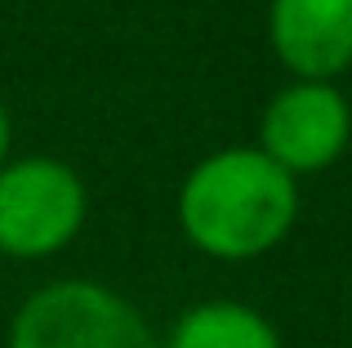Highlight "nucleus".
I'll list each match as a JSON object with an SVG mask.
<instances>
[{"mask_svg":"<svg viewBox=\"0 0 352 348\" xmlns=\"http://www.w3.org/2000/svg\"><path fill=\"white\" fill-rule=\"evenodd\" d=\"M165 348H281V335L254 308L232 304V299H210L174 322Z\"/></svg>","mask_w":352,"mask_h":348,"instance_id":"6","label":"nucleus"},{"mask_svg":"<svg viewBox=\"0 0 352 348\" xmlns=\"http://www.w3.org/2000/svg\"><path fill=\"white\" fill-rule=\"evenodd\" d=\"M352 143V103L330 80H294L276 89L258 121V152L285 174L330 170Z\"/></svg>","mask_w":352,"mask_h":348,"instance_id":"4","label":"nucleus"},{"mask_svg":"<svg viewBox=\"0 0 352 348\" xmlns=\"http://www.w3.org/2000/svg\"><path fill=\"white\" fill-rule=\"evenodd\" d=\"M85 183L67 161L23 157L0 166V254H58L85 224Z\"/></svg>","mask_w":352,"mask_h":348,"instance_id":"2","label":"nucleus"},{"mask_svg":"<svg viewBox=\"0 0 352 348\" xmlns=\"http://www.w3.org/2000/svg\"><path fill=\"white\" fill-rule=\"evenodd\" d=\"M299 215V188L258 148H223L188 170L179 188V224L210 259H258L285 241Z\"/></svg>","mask_w":352,"mask_h":348,"instance_id":"1","label":"nucleus"},{"mask_svg":"<svg viewBox=\"0 0 352 348\" xmlns=\"http://www.w3.org/2000/svg\"><path fill=\"white\" fill-rule=\"evenodd\" d=\"M9 348H161L134 304L98 281L41 286L9 326Z\"/></svg>","mask_w":352,"mask_h":348,"instance_id":"3","label":"nucleus"},{"mask_svg":"<svg viewBox=\"0 0 352 348\" xmlns=\"http://www.w3.org/2000/svg\"><path fill=\"white\" fill-rule=\"evenodd\" d=\"M267 45L294 80H330L352 67V0H272Z\"/></svg>","mask_w":352,"mask_h":348,"instance_id":"5","label":"nucleus"},{"mask_svg":"<svg viewBox=\"0 0 352 348\" xmlns=\"http://www.w3.org/2000/svg\"><path fill=\"white\" fill-rule=\"evenodd\" d=\"M9 143H14V125H9V112H5V103H0V166L9 161Z\"/></svg>","mask_w":352,"mask_h":348,"instance_id":"7","label":"nucleus"}]
</instances>
